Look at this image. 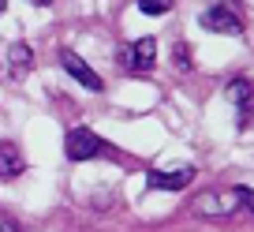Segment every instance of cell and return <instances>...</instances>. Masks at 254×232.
I'll return each mask as SVG.
<instances>
[{"label": "cell", "instance_id": "1", "mask_svg": "<svg viewBox=\"0 0 254 232\" xmlns=\"http://www.w3.org/2000/svg\"><path fill=\"white\" fill-rule=\"evenodd\" d=\"M251 202H254L251 187H232V191H202V195H194V210H198L202 217H213V221L247 214Z\"/></svg>", "mask_w": 254, "mask_h": 232}, {"label": "cell", "instance_id": "2", "mask_svg": "<svg viewBox=\"0 0 254 232\" xmlns=\"http://www.w3.org/2000/svg\"><path fill=\"white\" fill-rule=\"evenodd\" d=\"M64 150L71 161H94V157H116V146L105 143L97 131L90 128H71L67 139H64Z\"/></svg>", "mask_w": 254, "mask_h": 232}, {"label": "cell", "instance_id": "3", "mask_svg": "<svg viewBox=\"0 0 254 232\" xmlns=\"http://www.w3.org/2000/svg\"><path fill=\"white\" fill-rule=\"evenodd\" d=\"M153 56H157V41H153V38H138L135 45H124L120 60H124L127 72H150Z\"/></svg>", "mask_w": 254, "mask_h": 232}, {"label": "cell", "instance_id": "4", "mask_svg": "<svg viewBox=\"0 0 254 232\" xmlns=\"http://www.w3.org/2000/svg\"><path fill=\"white\" fill-rule=\"evenodd\" d=\"M198 23L206 26V30H213V34H228V38H239V34H243V19H239L236 11H228V8H206L198 15Z\"/></svg>", "mask_w": 254, "mask_h": 232}, {"label": "cell", "instance_id": "5", "mask_svg": "<svg viewBox=\"0 0 254 232\" xmlns=\"http://www.w3.org/2000/svg\"><path fill=\"white\" fill-rule=\"evenodd\" d=\"M60 64H64V72L71 75L75 82H82L86 90H101V75H97V72H94V68L86 64V60H82L79 53H71V49H64V53H60Z\"/></svg>", "mask_w": 254, "mask_h": 232}, {"label": "cell", "instance_id": "6", "mask_svg": "<svg viewBox=\"0 0 254 232\" xmlns=\"http://www.w3.org/2000/svg\"><path fill=\"white\" fill-rule=\"evenodd\" d=\"M146 180H150L153 191H180V187H187L190 180H194V168H190V165H176V168H165V172L153 168Z\"/></svg>", "mask_w": 254, "mask_h": 232}, {"label": "cell", "instance_id": "7", "mask_svg": "<svg viewBox=\"0 0 254 232\" xmlns=\"http://www.w3.org/2000/svg\"><path fill=\"white\" fill-rule=\"evenodd\" d=\"M228 101L236 105L239 131H247V128H251V82H247V79H232L228 82Z\"/></svg>", "mask_w": 254, "mask_h": 232}, {"label": "cell", "instance_id": "8", "mask_svg": "<svg viewBox=\"0 0 254 232\" xmlns=\"http://www.w3.org/2000/svg\"><path fill=\"white\" fill-rule=\"evenodd\" d=\"M23 168H26V161H23V154H19V146L15 143H0V180L23 176Z\"/></svg>", "mask_w": 254, "mask_h": 232}, {"label": "cell", "instance_id": "9", "mask_svg": "<svg viewBox=\"0 0 254 232\" xmlns=\"http://www.w3.org/2000/svg\"><path fill=\"white\" fill-rule=\"evenodd\" d=\"M8 56H11V64H15V72H30V60H34L30 45H23V41H15Z\"/></svg>", "mask_w": 254, "mask_h": 232}, {"label": "cell", "instance_id": "10", "mask_svg": "<svg viewBox=\"0 0 254 232\" xmlns=\"http://www.w3.org/2000/svg\"><path fill=\"white\" fill-rule=\"evenodd\" d=\"M138 11H142V15H168V11H172V0H138Z\"/></svg>", "mask_w": 254, "mask_h": 232}, {"label": "cell", "instance_id": "11", "mask_svg": "<svg viewBox=\"0 0 254 232\" xmlns=\"http://www.w3.org/2000/svg\"><path fill=\"white\" fill-rule=\"evenodd\" d=\"M172 60H176V68H180V72H190V68H194V64H190V53H187V45H183V41L172 49Z\"/></svg>", "mask_w": 254, "mask_h": 232}, {"label": "cell", "instance_id": "12", "mask_svg": "<svg viewBox=\"0 0 254 232\" xmlns=\"http://www.w3.org/2000/svg\"><path fill=\"white\" fill-rule=\"evenodd\" d=\"M209 8H228V11H243V0H209Z\"/></svg>", "mask_w": 254, "mask_h": 232}, {"label": "cell", "instance_id": "13", "mask_svg": "<svg viewBox=\"0 0 254 232\" xmlns=\"http://www.w3.org/2000/svg\"><path fill=\"white\" fill-rule=\"evenodd\" d=\"M0 232H23V229H19V225L11 221V217H4V214H0Z\"/></svg>", "mask_w": 254, "mask_h": 232}, {"label": "cell", "instance_id": "14", "mask_svg": "<svg viewBox=\"0 0 254 232\" xmlns=\"http://www.w3.org/2000/svg\"><path fill=\"white\" fill-rule=\"evenodd\" d=\"M30 4H53V0H30Z\"/></svg>", "mask_w": 254, "mask_h": 232}, {"label": "cell", "instance_id": "15", "mask_svg": "<svg viewBox=\"0 0 254 232\" xmlns=\"http://www.w3.org/2000/svg\"><path fill=\"white\" fill-rule=\"evenodd\" d=\"M4 8H8V0H0V11H4Z\"/></svg>", "mask_w": 254, "mask_h": 232}]
</instances>
